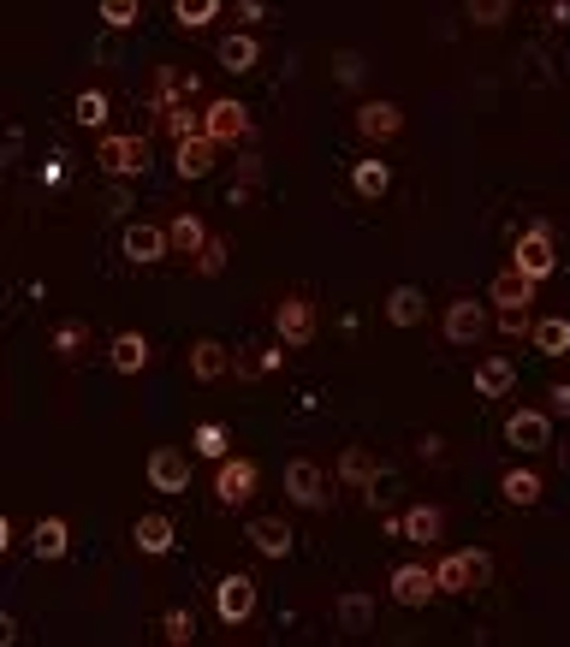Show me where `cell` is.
<instances>
[{
	"label": "cell",
	"instance_id": "cell-16",
	"mask_svg": "<svg viewBox=\"0 0 570 647\" xmlns=\"http://www.w3.org/2000/svg\"><path fill=\"white\" fill-rule=\"evenodd\" d=\"M535 286H541V279H529L523 268H499V274H493V286H487L493 315H499V309H529V303H535Z\"/></svg>",
	"mask_w": 570,
	"mask_h": 647
},
{
	"label": "cell",
	"instance_id": "cell-11",
	"mask_svg": "<svg viewBox=\"0 0 570 647\" xmlns=\"http://www.w3.org/2000/svg\"><path fill=\"white\" fill-rule=\"evenodd\" d=\"M190 458H197V452L155 446V452H149V464H143L149 487H155V493H190Z\"/></svg>",
	"mask_w": 570,
	"mask_h": 647
},
{
	"label": "cell",
	"instance_id": "cell-27",
	"mask_svg": "<svg viewBox=\"0 0 570 647\" xmlns=\"http://www.w3.org/2000/svg\"><path fill=\"white\" fill-rule=\"evenodd\" d=\"M351 190H357L363 202H380L392 190V167L380 155H369V161H357V167H351Z\"/></svg>",
	"mask_w": 570,
	"mask_h": 647
},
{
	"label": "cell",
	"instance_id": "cell-48",
	"mask_svg": "<svg viewBox=\"0 0 570 647\" xmlns=\"http://www.w3.org/2000/svg\"><path fill=\"white\" fill-rule=\"evenodd\" d=\"M440 452H446V446H440V434H422V440H416V458H428V464H434Z\"/></svg>",
	"mask_w": 570,
	"mask_h": 647
},
{
	"label": "cell",
	"instance_id": "cell-34",
	"mask_svg": "<svg viewBox=\"0 0 570 647\" xmlns=\"http://www.w3.org/2000/svg\"><path fill=\"white\" fill-rule=\"evenodd\" d=\"M107 113H113L107 90H84L78 101H72V125H84V131H101V125H107Z\"/></svg>",
	"mask_w": 570,
	"mask_h": 647
},
{
	"label": "cell",
	"instance_id": "cell-21",
	"mask_svg": "<svg viewBox=\"0 0 570 647\" xmlns=\"http://www.w3.org/2000/svg\"><path fill=\"white\" fill-rule=\"evenodd\" d=\"M333 624L345 630V636H369V630H375V594H363V588L339 594V606H333Z\"/></svg>",
	"mask_w": 570,
	"mask_h": 647
},
{
	"label": "cell",
	"instance_id": "cell-30",
	"mask_svg": "<svg viewBox=\"0 0 570 647\" xmlns=\"http://www.w3.org/2000/svg\"><path fill=\"white\" fill-rule=\"evenodd\" d=\"M499 493H505V505H541V493H547V481L535 475V469H505L499 475Z\"/></svg>",
	"mask_w": 570,
	"mask_h": 647
},
{
	"label": "cell",
	"instance_id": "cell-5",
	"mask_svg": "<svg viewBox=\"0 0 570 647\" xmlns=\"http://www.w3.org/2000/svg\"><path fill=\"white\" fill-rule=\"evenodd\" d=\"M256 576H244V570H232V576L214 582V612H220L226 630H244L250 618H256Z\"/></svg>",
	"mask_w": 570,
	"mask_h": 647
},
{
	"label": "cell",
	"instance_id": "cell-44",
	"mask_svg": "<svg viewBox=\"0 0 570 647\" xmlns=\"http://www.w3.org/2000/svg\"><path fill=\"white\" fill-rule=\"evenodd\" d=\"M238 24H244V30H250V24H262V18H268V0H238Z\"/></svg>",
	"mask_w": 570,
	"mask_h": 647
},
{
	"label": "cell",
	"instance_id": "cell-26",
	"mask_svg": "<svg viewBox=\"0 0 570 647\" xmlns=\"http://www.w3.org/2000/svg\"><path fill=\"white\" fill-rule=\"evenodd\" d=\"M214 60H220L226 72H250L262 60V42L250 30H232V36H220V48H214Z\"/></svg>",
	"mask_w": 570,
	"mask_h": 647
},
{
	"label": "cell",
	"instance_id": "cell-3",
	"mask_svg": "<svg viewBox=\"0 0 570 647\" xmlns=\"http://www.w3.org/2000/svg\"><path fill=\"white\" fill-rule=\"evenodd\" d=\"M493 303L481 297H452L446 315H440V333H446V345H481V339L493 333Z\"/></svg>",
	"mask_w": 570,
	"mask_h": 647
},
{
	"label": "cell",
	"instance_id": "cell-46",
	"mask_svg": "<svg viewBox=\"0 0 570 647\" xmlns=\"http://www.w3.org/2000/svg\"><path fill=\"white\" fill-rule=\"evenodd\" d=\"M238 185H262V155H244V161H238Z\"/></svg>",
	"mask_w": 570,
	"mask_h": 647
},
{
	"label": "cell",
	"instance_id": "cell-39",
	"mask_svg": "<svg viewBox=\"0 0 570 647\" xmlns=\"http://www.w3.org/2000/svg\"><path fill=\"white\" fill-rule=\"evenodd\" d=\"M333 78L345 84V90H363V78H369V60H363L357 48H339V54H333Z\"/></svg>",
	"mask_w": 570,
	"mask_h": 647
},
{
	"label": "cell",
	"instance_id": "cell-43",
	"mask_svg": "<svg viewBox=\"0 0 570 647\" xmlns=\"http://www.w3.org/2000/svg\"><path fill=\"white\" fill-rule=\"evenodd\" d=\"M493 327H499L505 339H529V333H535V321H529V309H499V315H493Z\"/></svg>",
	"mask_w": 570,
	"mask_h": 647
},
{
	"label": "cell",
	"instance_id": "cell-36",
	"mask_svg": "<svg viewBox=\"0 0 570 647\" xmlns=\"http://www.w3.org/2000/svg\"><path fill=\"white\" fill-rule=\"evenodd\" d=\"M173 18H179V30H208L220 18V0H173Z\"/></svg>",
	"mask_w": 570,
	"mask_h": 647
},
{
	"label": "cell",
	"instance_id": "cell-35",
	"mask_svg": "<svg viewBox=\"0 0 570 647\" xmlns=\"http://www.w3.org/2000/svg\"><path fill=\"white\" fill-rule=\"evenodd\" d=\"M48 345H54V357H60V363H72L84 345H90V321H78V315H72V321H60Z\"/></svg>",
	"mask_w": 570,
	"mask_h": 647
},
{
	"label": "cell",
	"instance_id": "cell-2",
	"mask_svg": "<svg viewBox=\"0 0 570 647\" xmlns=\"http://www.w3.org/2000/svg\"><path fill=\"white\" fill-rule=\"evenodd\" d=\"M434 576H440V594H476V588H487V582H493V553H481V547L446 553L434 564Z\"/></svg>",
	"mask_w": 570,
	"mask_h": 647
},
{
	"label": "cell",
	"instance_id": "cell-12",
	"mask_svg": "<svg viewBox=\"0 0 570 647\" xmlns=\"http://www.w3.org/2000/svg\"><path fill=\"white\" fill-rule=\"evenodd\" d=\"M505 446L529 452H547L553 446V410H511L505 416Z\"/></svg>",
	"mask_w": 570,
	"mask_h": 647
},
{
	"label": "cell",
	"instance_id": "cell-15",
	"mask_svg": "<svg viewBox=\"0 0 570 647\" xmlns=\"http://www.w3.org/2000/svg\"><path fill=\"white\" fill-rule=\"evenodd\" d=\"M398 131H404V107H398V101L380 96V101H363V107H357V137H363V143H392Z\"/></svg>",
	"mask_w": 570,
	"mask_h": 647
},
{
	"label": "cell",
	"instance_id": "cell-4",
	"mask_svg": "<svg viewBox=\"0 0 570 647\" xmlns=\"http://www.w3.org/2000/svg\"><path fill=\"white\" fill-rule=\"evenodd\" d=\"M202 131H208L220 149H238V143H250L256 119H250V107H244V101H232V96H214L208 107H202Z\"/></svg>",
	"mask_w": 570,
	"mask_h": 647
},
{
	"label": "cell",
	"instance_id": "cell-10",
	"mask_svg": "<svg viewBox=\"0 0 570 647\" xmlns=\"http://www.w3.org/2000/svg\"><path fill=\"white\" fill-rule=\"evenodd\" d=\"M387 594L398 606H410V612H422L428 600L440 594V576L428 564H392V576H387Z\"/></svg>",
	"mask_w": 570,
	"mask_h": 647
},
{
	"label": "cell",
	"instance_id": "cell-20",
	"mask_svg": "<svg viewBox=\"0 0 570 647\" xmlns=\"http://www.w3.org/2000/svg\"><path fill=\"white\" fill-rule=\"evenodd\" d=\"M387 321L404 327V333H410V327H422L428 321V291L422 286H392L387 291Z\"/></svg>",
	"mask_w": 570,
	"mask_h": 647
},
{
	"label": "cell",
	"instance_id": "cell-45",
	"mask_svg": "<svg viewBox=\"0 0 570 647\" xmlns=\"http://www.w3.org/2000/svg\"><path fill=\"white\" fill-rule=\"evenodd\" d=\"M547 410L553 416H570V380H553V386H547Z\"/></svg>",
	"mask_w": 570,
	"mask_h": 647
},
{
	"label": "cell",
	"instance_id": "cell-23",
	"mask_svg": "<svg viewBox=\"0 0 570 647\" xmlns=\"http://www.w3.org/2000/svg\"><path fill=\"white\" fill-rule=\"evenodd\" d=\"M197 90H202L197 72H179V66H161V72H155V107H161V113H167V107H185Z\"/></svg>",
	"mask_w": 570,
	"mask_h": 647
},
{
	"label": "cell",
	"instance_id": "cell-19",
	"mask_svg": "<svg viewBox=\"0 0 570 647\" xmlns=\"http://www.w3.org/2000/svg\"><path fill=\"white\" fill-rule=\"evenodd\" d=\"M232 375V351L220 345V339H197L190 345V380H202V386H214V380Z\"/></svg>",
	"mask_w": 570,
	"mask_h": 647
},
{
	"label": "cell",
	"instance_id": "cell-24",
	"mask_svg": "<svg viewBox=\"0 0 570 647\" xmlns=\"http://www.w3.org/2000/svg\"><path fill=\"white\" fill-rule=\"evenodd\" d=\"M511 386H517V363L511 357H499V351H493V357L476 363V392H481V398H505Z\"/></svg>",
	"mask_w": 570,
	"mask_h": 647
},
{
	"label": "cell",
	"instance_id": "cell-42",
	"mask_svg": "<svg viewBox=\"0 0 570 647\" xmlns=\"http://www.w3.org/2000/svg\"><path fill=\"white\" fill-rule=\"evenodd\" d=\"M161 119H167L173 143H179V137H197V131H202V113H190V101H185V107H167Z\"/></svg>",
	"mask_w": 570,
	"mask_h": 647
},
{
	"label": "cell",
	"instance_id": "cell-32",
	"mask_svg": "<svg viewBox=\"0 0 570 647\" xmlns=\"http://www.w3.org/2000/svg\"><path fill=\"white\" fill-rule=\"evenodd\" d=\"M167 232H173V250H179L185 262H190V256H197V250L214 238L208 226H202V214H173V220H167Z\"/></svg>",
	"mask_w": 570,
	"mask_h": 647
},
{
	"label": "cell",
	"instance_id": "cell-33",
	"mask_svg": "<svg viewBox=\"0 0 570 647\" xmlns=\"http://www.w3.org/2000/svg\"><path fill=\"white\" fill-rule=\"evenodd\" d=\"M190 452L208 464L232 458V434H226V422H197V434H190Z\"/></svg>",
	"mask_w": 570,
	"mask_h": 647
},
{
	"label": "cell",
	"instance_id": "cell-1",
	"mask_svg": "<svg viewBox=\"0 0 570 647\" xmlns=\"http://www.w3.org/2000/svg\"><path fill=\"white\" fill-rule=\"evenodd\" d=\"M96 167L107 179H143L149 173V137L143 131H107L96 143Z\"/></svg>",
	"mask_w": 570,
	"mask_h": 647
},
{
	"label": "cell",
	"instance_id": "cell-17",
	"mask_svg": "<svg viewBox=\"0 0 570 647\" xmlns=\"http://www.w3.org/2000/svg\"><path fill=\"white\" fill-rule=\"evenodd\" d=\"M107 363L119 375H143L149 363H155V345H149L143 333H137V327H125V333H113V345H107Z\"/></svg>",
	"mask_w": 570,
	"mask_h": 647
},
{
	"label": "cell",
	"instance_id": "cell-14",
	"mask_svg": "<svg viewBox=\"0 0 570 647\" xmlns=\"http://www.w3.org/2000/svg\"><path fill=\"white\" fill-rule=\"evenodd\" d=\"M286 499L303 505V511H321V505H327V475H321V464L291 458V464H286Z\"/></svg>",
	"mask_w": 570,
	"mask_h": 647
},
{
	"label": "cell",
	"instance_id": "cell-8",
	"mask_svg": "<svg viewBox=\"0 0 570 647\" xmlns=\"http://www.w3.org/2000/svg\"><path fill=\"white\" fill-rule=\"evenodd\" d=\"M256 481H262L256 458H220V469H214V499H220L226 511H238V505L256 499Z\"/></svg>",
	"mask_w": 570,
	"mask_h": 647
},
{
	"label": "cell",
	"instance_id": "cell-40",
	"mask_svg": "<svg viewBox=\"0 0 570 647\" xmlns=\"http://www.w3.org/2000/svg\"><path fill=\"white\" fill-rule=\"evenodd\" d=\"M226 250H232L226 238H208V244H202L197 256H190V268H197L202 279H220V274H226Z\"/></svg>",
	"mask_w": 570,
	"mask_h": 647
},
{
	"label": "cell",
	"instance_id": "cell-29",
	"mask_svg": "<svg viewBox=\"0 0 570 647\" xmlns=\"http://www.w3.org/2000/svg\"><path fill=\"white\" fill-rule=\"evenodd\" d=\"M339 481H345V487H375V481H380L375 452L369 446H345V452H339Z\"/></svg>",
	"mask_w": 570,
	"mask_h": 647
},
{
	"label": "cell",
	"instance_id": "cell-49",
	"mask_svg": "<svg viewBox=\"0 0 570 647\" xmlns=\"http://www.w3.org/2000/svg\"><path fill=\"white\" fill-rule=\"evenodd\" d=\"M559 464H565V469H570V440H565V446H559Z\"/></svg>",
	"mask_w": 570,
	"mask_h": 647
},
{
	"label": "cell",
	"instance_id": "cell-22",
	"mask_svg": "<svg viewBox=\"0 0 570 647\" xmlns=\"http://www.w3.org/2000/svg\"><path fill=\"white\" fill-rule=\"evenodd\" d=\"M30 553L42 558V564L66 558V553H72V523H66V517H42V523L30 529Z\"/></svg>",
	"mask_w": 570,
	"mask_h": 647
},
{
	"label": "cell",
	"instance_id": "cell-41",
	"mask_svg": "<svg viewBox=\"0 0 570 647\" xmlns=\"http://www.w3.org/2000/svg\"><path fill=\"white\" fill-rule=\"evenodd\" d=\"M96 12H101V24H107V30H131L137 12H143V0H96Z\"/></svg>",
	"mask_w": 570,
	"mask_h": 647
},
{
	"label": "cell",
	"instance_id": "cell-18",
	"mask_svg": "<svg viewBox=\"0 0 570 647\" xmlns=\"http://www.w3.org/2000/svg\"><path fill=\"white\" fill-rule=\"evenodd\" d=\"M131 541H137V553H149V558H167L173 553V541H179V529H173V517H161V511H143L131 523Z\"/></svg>",
	"mask_w": 570,
	"mask_h": 647
},
{
	"label": "cell",
	"instance_id": "cell-6",
	"mask_svg": "<svg viewBox=\"0 0 570 647\" xmlns=\"http://www.w3.org/2000/svg\"><path fill=\"white\" fill-rule=\"evenodd\" d=\"M511 268H523L529 279H553V274H559V250H553V226L547 220H535L523 238H517Z\"/></svg>",
	"mask_w": 570,
	"mask_h": 647
},
{
	"label": "cell",
	"instance_id": "cell-31",
	"mask_svg": "<svg viewBox=\"0 0 570 647\" xmlns=\"http://www.w3.org/2000/svg\"><path fill=\"white\" fill-rule=\"evenodd\" d=\"M529 345H535L541 357H570V321L565 315H541L535 333H529Z\"/></svg>",
	"mask_w": 570,
	"mask_h": 647
},
{
	"label": "cell",
	"instance_id": "cell-7",
	"mask_svg": "<svg viewBox=\"0 0 570 647\" xmlns=\"http://www.w3.org/2000/svg\"><path fill=\"white\" fill-rule=\"evenodd\" d=\"M315 327H321V315H315L309 297H297V291H291V297L274 303V333H280L286 351H303L315 339Z\"/></svg>",
	"mask_w": 570,
	"mask_h": 647
},
{
	"label": "cell",
	"instance_id": "cell-13",
	"mask_svg": "<svg viewBox=\"0 0 570 647\" xmlns=\"http://www.w3.org/2000/svg\"><path fill=\"white\" fill-rule=\"evenodd\" d=\"M214 161H220V143H214L208 131H197V137H179V149H173V173H179L185 185L208 179V173H214Z\"/></svg>",
	"mask_w": 570,
	"mask_h": 647
},
{
	"label": "cell",
	"instance_id": "cell-47",
	"mask_svg": "<svg viewBox=\"0 0 570 647\" xmlns=\"http://www.w3.org/2000/svg\"><path fill=\"white\" fill-rule=\"evenodd\" d=\"M541 7H547V24H559V30L570 24V0H541Z\"/></svg>",
	"mask_w": 570,
	"mask_h": 647
},
{
	"label": "cell",
	"instance_id": "cell-28",
	"mask_svg": "<svg viewBox=\"0 0 570 647\" xmlns=\"http://www.w3.org/2000/svg\"><path fill=\"white\" fill-rule=\"evenodd\" d=\"M440 529H446L440 505H410V511H404V541H416V547H434Z\"/></svg>",
	"mask_w": 570,
	"mask_h": 647
},
{
	"label": "cell",
	"instance_id": "cell-9",
	"mask_svg": "<svg viewBox=\"0 0 570 647\" xmlns=\"http://www.w3.org/2000/svg\"><path fill=\"white\" fill-rule=\"evenodd\" d=\"M119 250H125L131 268H155V262L173 256V232H167V226H149V220H131V226H125V238H119Z\"/></svg>",
	"mask_w": 570,
	"mask_h": 647
},
{
	"label": "cell",
	"instance_id": "cell-25",
	"mask_svg": "<svg viewBox=\"0 0 570 647\" xmlns=\"http://www.w3.org/2000/svg\"><path fill=\"white\" fill-rule=\"evenodd\" d=\"M250 547H256L262 558H291V529H286V517H256V523H250Z\"/></svg>",
	"mask_w": 570,
	"mask_h": 647
},
{
	"label": "cell",
	"instance_id": "cell-37",
	"mask_svg": "<svg viewBox=\"0 0 570 647\" xmlns=\"http://www.w3.org/2000/svg\"><path fill=\"white\" fill-rule=\"evenodd\" d=\"M517 0H464V18L476 24V30H499L505 18H511Z\"/></svg>",
	"mask_w": 570,
	"mask_h": 647
},
{
	"label": "cell",
	"instance_id": "cell-38",
	"mask_svg": "<svg viewBox=\"0 0 570 647\" xmlns=\"http://www.w3.org/2000/svg\"><path fill=\"white\" fill-rule=\"evenodd\" d=\"M161 636L173 647H190L197 642V618H190V606H167V618H161Z\"/></svg>",
	"mask_w": 570,
	"mask_h": 647
}]
</instances>
